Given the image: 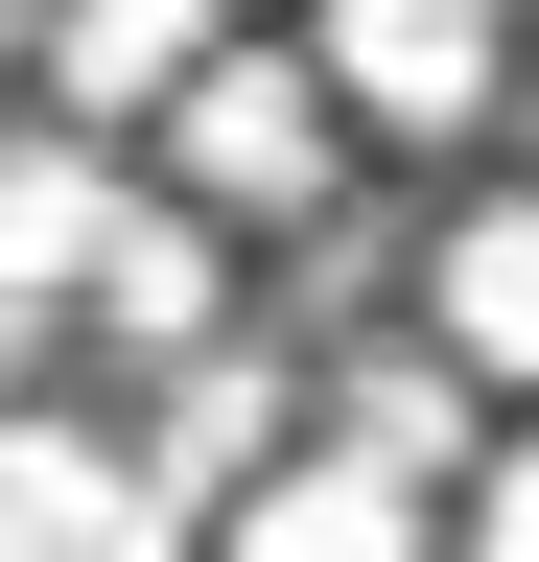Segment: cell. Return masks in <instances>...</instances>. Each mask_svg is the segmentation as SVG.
Segmentation results:
<instances>
[{
  "label": "cell",
  "mask_w": 539,
  "mask_h": 562,
  "mask_svg": "<svg viewBox=\"0 0 539 562\" xmlns=\"http://www.w3.org/2000/svg\"><path fill=\"white\" fill-rule=\"evenodd\" d=\"M328 165H352V94H328L305 47H188L165 70V188L212 211V235H282V211H328Z\"/></svg>",
  "instance_id": "1"
},
{
  "label": "cell",
  "mask_w": 539,
  "mask_h": 562,
  "mask_svg": "<svg viewBox=\"0 0 539 562\" xmlns=\"http://www.w3.org/2000/svg\"><path fill=\"white\" fill-rule=\"evenodd\" d=\"M305 70H328L375 140H469L493 70H516V24H493V0H305Z\"/></svg>",
  "instance_id": "2"
},
{
  "label": "cell",
  "mask_w": 539,
  "mask_h": 562,
  "mask_svg": "<svg viewBox=\"0 0 539 562\" xmlns=\"http://www.w3.org/2000/svg\"><path fill=\"white\" fill-rule=\"evenodd\" d=\"M446 492H398L375 446H282V469H235L212 492V562H423Z\"/></svg>",
  "instance_id": "3"
},
{
  "label": "cell",
  "mask_w": 539,
  "mask_h": 562,
  "mask_svg": "<svg viewBox=\"0 0 539 562\" xmlns=\"http://www.w3.org/2000/svg\"><path fill=\"white\" fill-rule=\"evenodd\" d=\"M94 235H117V165H94V140H0V375L94 305Z\"/></svg>",
  "instance_id": "4"
},
{
  "label": "cell",
  "mask_w": 539,
  "mask_h": 562,
  "mask_svg": "<svg viewBox=\"0 0 539 562\" xmlns=\"http://www.w3.org/2000/svg\"><path fill=\"white\" fill-rule=\"evenodd\" d=\"M423 305H446V351H469L493 398H539V188L446 211V281H423Z\"/></svg>",
  "instance_id": "5"
},
{
  "label": "cell",
  "mask_w": 539,
  "mask_h": 562,
  "mask_svg": "<svg viewBox=\"0 0 539 562\" xmlns=\"http://www.w3.org/2000/svg\"><path fill=\"white\" fill-rule=\"evenodd\" d=\"M24 24H47V94L71 117H165V70L212 47L235 0H24Z\"/></svg>",
  "instance_id": "6"
},
{
  "label": "cell",
  "mask_w": 539,
  "mask_h": 562,
  "mask_svg": "<svg viewBox=\"0 0 539 562\" xmlns=\"http://www.w3.org/2000/svg\"><path fill=\"white\" fill-rule=\"evenodd\" d=\"M328 446H375L398 492H469V446H493V375H469V351H352V422H328Z\"/></svg>",
  "instance_id": "7"
},
{
  "label": "cell",
  "mask_w": 539,
  "mask_h": 562,
  "mask_svg": "<svg viewBox=\"0 0 539 562\" xmlns=\"http://www.w3.org/2000/svg\"><path fill=\"white\" fill-rule=\"evenodd\" d=\"M94 305L142 328V351H188V328H212V211H142V188H117V235H94Z\"/></svg>",
  "instance_id": "8"
},
{
  "label": "cell",
  "mask_w": 539,
  "mask_h": 562,
  "mask_svg": "<svg viewBox=\"0 0 539 562\" xmlns=\"http://www.w3.org/2000/svg\"><path fill=\"white\" fill-rule=\"evenodd\" d=\"M94 492H117V469L71 446V422H47V398H0V562H47V539L94 516Z\"/></svg>",
  "instance_id": "9"
},
{
  "label": "cell",
  "mask_w": 539,
  "mask_h": 562,
  "mask_svg": "<svg viewBox=\"0 0 539 562\" xmlns=\"http://www.w3.org/2000/svg\"><path fill=\"white\" fill-rule=\"evenodd\" d=\"M258 422H282V398H258V351H212V328H188V398H165V492H235V469H258Z\"/></svg>",
  "instance_id": "10"
},
{
  "label": "cell",
  "mask_w": 539,
  "mask_h": 562,
  "mask_svg": "<svg viewBox=\"0 0 539 562\" xmlns=\"http://www.w3.org/2000/svg\"><path fill=\"white\" fill-rule=\"evenodd\" d=\"M446 539H469V562H539V422H493V446H469V492H446Z\"/></svg>",
  "instance_id": "11"
},
{
  "label": "cell",
  "mask_w": 539,
  "mask_h": 562,
  "mask_svg": "<svg viewBox=\"0 0 539 562\" xmlns=\"http://www.w3.org/2000/svg\"><path fill=\"white\" fill-rule=\"evenodd\" d=\"M47 562H212V539H188V492L142 469V492H94V516H71V539H47Z\"/></svg>",
  "instance_id": "12"
}]
</instances>
